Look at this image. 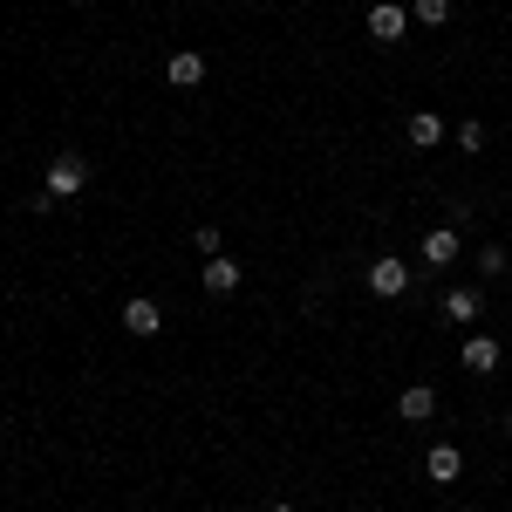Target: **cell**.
<instances>
[{"label":"cell","mask_w":512,"mask_h":512,"mask_svg":"<svg viewBox=\"0 0 512 512\" xmlns=\"http://www.w3.org/2000/svg\"><path fill=\"white\" fill-rule=\"evenodd\" d=\"M82 185H89V158H82V151H62V158L48 164V185H41V192L62 205V198H76Z\"/></svg>","instance_id":"1"},{"label":"cell","mask_w":512,"mask_h":512,"mask_svg":"<svg viewBox=\"0 0 512 512\" xmlns=\"http://www.w3.org/2000/svg\"><path fill=\"white\" fill-rule=\"evenodd\" d=\"M369 294H383V301H396V294H410V267H403L396 253H383V260H369Z\"/></svg>","instance_id":"2"},{"label":"cell","mask_w":512,"mask_h":512,"mask_svg":"<svg viewBox=\"0 0 512 512\" xmlns=\"http://www.w3.org/2000/svg\"><path fill=\"white\" fill-rule=\"evenodd\" d=\"M424 478H431V485H458V478H465L458 444H431V451H424Z\"/></svg>","instance_id":"3"},{"label":"cell","mask_w":512,"mask_h":512,"mask_svg":"<svg viewBox=\"0 0 512 512\" xmlns=\"http://www.w3.org/2000/svg\"><path fill=\"white\" fill-rule=\"evenodd\" d=\"M123 328H130V335H158L164 308L151 301V294H130V301H123Z\"/></svg>","instance_id":"4"},{"label":"cell","mask_w":512,"mask_h":512,"mask_svg":"<svg viewBox=\"0 0 512 512\" xmlns=\"http://www.w3.org/2000/svg\"><path fill=\"white\" fill-rule=\"evenodd\" d=\"M478 315H485V294H478V287H451V294H444V321H451V328H472Z\"/></svg>","instance_id":"5"},{"label":"cell","mask_w":512,"mask_h":512,"mask_svg":"<svg viewBox=\"0 0 512 512\" xmlns=\"http://www.w3.org/2000/svg\"><path fill=\"white\" fill-rule=\"evenodd\" d=\"M396 417H403V424H424V417H437V390H431V383H410V390L396 396Z\"/></svg>","instance_id":"6"},{"label":"cell","mask_w":512,"mask_h":512,"mask_svg":"<svg viewBox=\"0 0 512 512\" xmlns=\"http://www.w3.org/2000/svg\"><path fill=\"white\" fill-rule=\"evenodd\" d=\"M164 76H171V89H198V82H205V55H198V48H178V55L164 62Z\"/></svg>","instance_id":"7"},{"label":"cell","mask_w":512,"mask_h":512,"mask_svg":"<svg viewBox=\"0 0 512 512\" xmlns=\"http://www.w3.org/2000/svg\"><path fill=\"white\" fill-rule=\"evenodd\" d=\"M369 41H403V7L396 0H376L369 7Z\"/></svg>","instance_id":"8"},{"label":"cell","mask_w":512,"mask_h":512,"mask_svg":"<svg viewBox=\"0 0 512 512\" xmlns=\"http://www.w3.org/2000/svg\"><path fill=\"white\" fill-rule=\"evenodd\" d=\"M458 362H465L472 376H492V369H499V342H492V335H472V342L458 349Z\"/></svg>","instance_id":"9"},{"label":"cell","mask_w":512,"mask_h":512,"mask_svg":"<svg viewBox=\"0 0 512 512\" xmlns=\"http://www.w3.org/2000/svg\"><path fill=\"white\" fill-rule=\"evenodd\" d=\"M403 137H410V144H417V151H437V144H444V123H437L431 110H417V117L403 123Z\"/></svg>","instance_id":"10"},{"label":"cell","mask_w":512,"mask_h":512,"mask_svg":"<svg viewBox=\"0 0 512 512\" xmlns=\"http://www.w3.org/2000/svg\"><path fill=\"white\" fill-rule=\"evenodd\" d=\"M205 294H239V260H205Z\"/></svg>","instance_id":"11"},{"label":"cell","mask_w":512,"mask_h":512,"mask_svg":"<svg viewBox=\"0 0 512 512\" xmlns=\"http://www.w3.org/2000/svg\"><path fill=\"white\" fill-rule=\"evenodd\" d=\"M424 260H431V267H451V260H458V226H437V233L424 239Z\"/></svg>","instance_id":"12"},{"label":"cell","mask_w":512,"mask_h":512,"mask_svg":"<svg viewBox=\"0 0 512 512\" xmlns=\"http://www.w3.org/2000/svg\"><path fill=\"white\" fill-rule=\"evenodd\" d=\"M410 14H417V21H424V28H444V21H451V0H417V7H410Z\"/></svg>","instance_id":"13"},{"label":"cell","mask_w":512,"mask_h":512,"mask_svg":"<svg viewBox=\"0 0 512 512\" xmlns=\"http://www.w3.org/2000/svg\"><path fill=\"white\" fill-rule=\"evenodd\" d=\"M478 274H485V280L506 274V246H485V253H478Z\"/></svg>","instance_id":"14"},{"label":"cell","mask_w":512,"mask_h":512,"mask_svg":"<svg viewBox=\"0 0 512 512\" xmlns=\"http://www.w3.org/2000/svg\"><path fill=\"white\" fill-rule=\"evenodd\" d=\"M458 151H485V123H472V117L458 123Z\"/></svg>","instance_id":"15"},{"label":"cell","mask_w":512,"mask_h":512,"mask_svg":"<svg viewBox=\"0 0 512 512\" xmlns=\"http://www.w3.org/2000/svg\"><path fill=\"white\" fill-rule=\"evenodd\" d=\"M267 512H294V506H267Z\"/></svg>","instance_id":"16"},{"label":"cell","mask_w":512,"mask_h":512,"mask_svg":"<svg viewBox=\"0 0 512 512\" xmlns=\"http://www.w3.org/2000/svg\"><path fill=\"white\" fill-rule=\"evenodd\" d=\"M506 431H512V410H506Z\"/></svg>","instance_id":"17"}]
</instances>
